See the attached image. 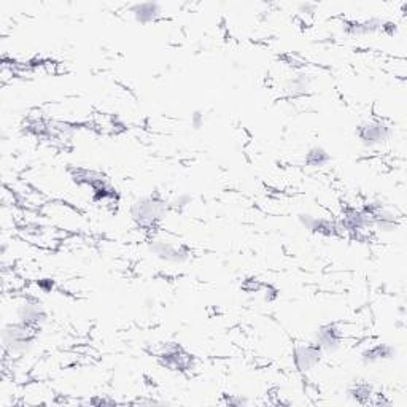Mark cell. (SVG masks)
<instances>
[{"mask_svg":"<svg viewBox=\"0 0 407 407\" xmlns=\"http://www.w3.org/2000/svg\"><path fill=\"white\" fill-rule=\"evenodd\" d=\"M169 202L155 191L148 196H142L131 206L132 220L142 229H155L164 220L169 212Z\"/></svg>","mask_w":407,"mask_h":407,"instance_id":"cell-1","label":"cell"},{"mask_svg":"<svg viewBox=\"0 0 407 407\" xmlns=\"http://www.w3.org/2000/svg\"><path fill=\"white\" fill-rule=\"evenodd\" d=\"M40 333L38 328L29 327L21 322L10 323L2 331L3 349L12 355H23L29 352Z\"/></svg>","mask_w":407,"mask_h":407,"instance_id":"cell-2","label":"cell"},{"mask_svg":"<svg viewBox=\"0 0 407 407\" xmlns=\"http://www.w3.org/2000/svg\"><path fill=\"white\" fill-rule=\"evenodd\" d=\"M146 247L156 258L172 264H183L191 258V250L185 243H175L162 237H151L146 242Z\"/></svg>","mask_w":407,"mask_h":407,"instance_id":"cell-3","label":"cell"},{"mask_svg":"<svg viewBox=\"0 0 407 407\" xmlns=\"http://www.w3.org/2000/svg\"><path fill=\"white\" fill-rule=\"evenodd\" d=\"M157 361L161 366L170 369V371H190L195 364V358L192 355L186 352L180 344L177 342H167L162 350L157 355Z\"/></svg>","mask_w":407,"mask_h":407,"instance_id":"cell-4","label":"cell"},{"mask_svg":"<svg viewBox=\"0 0 407 407\" xmlns=\"http://www.w3.org/2000/svg\"><path fill=\"white\" fill-rule=\"evenodd\" d=\"M391 135V127L384 123V121L371 120L361 123L356 127V137H358L361 144L368 148H374V146L384 145Z\"/></svg>","mask_w":407,"mask_h":407,"instance_id":"cell-5","label":"cell"},{"mask_svg":"<svg viewBox=\"0 0 407 407\" xmlns=\"http://www.w3.org/2000/svg\"><path fill=\"white\" fill-rule=\"evenodd\" d=\"M342 331L338 328V324L327 323L322 324L314 336V344L322 350L323 353H333L342 345Z\"/></svg>","mask_w":407,"mask_h":407,"instance_id":"cell-6","label":"cell"},{"mask_svg":"<svg viewBox=\"0 0 407 407\" xmlns=\"http://www.w3.org/2000/svg\"><path fill=\"white\" fill-rule=\"evenodd\" d=\"M323 352L314 342L296 345L293 350V363L299 373H309L322 361Z\"/></svg>","mask_w":407,"mask_h":407,"instance_id":"cell-7","label":"cell"},{"mask_svg":"<svg viewBox=\"0 0 407 407\" xmlns=\"http://www.w3.org/2000/svg\"><path fill=\"white\" fill-rule=\"evenodd\" d=\"M16 317H18V322L38 329L42 328V324L45 322H47V312H45L42 305L37 302H24L19 305Z\"/></svg>","mask_w":407,"mask_h":407,"instance_id":"cell-8","label":"cell"},{"mask_svg":"<svg viewBox=\"0 0 407 407\" xmlns=\"http://www.w3.org/2000/svg\"><path fill=\"white\" fill-rule=\"evenodd\" d=\"M396 356V349L390 344H377L374 347H369L364 350L363 355H361V361L364 364H375L380 363V361L391 360Z\"/></svg>","mask_w":407,"mask_h":407,"instance_id":"cell-9","label":"cell"},{"mask_svg":"<svg viewBox=\"0 0 407 407\" xmlns=\"http://www.w3.org/2000/svg\"><path fill=\"white\" fill-rule=\"evenodd\" d=\"M131 13L137 23L148 24V23L156 21V19L160 18L161 7L157 3H153V2L135 3V5H132Z\"/></svg>","mask_w":407,"mask_h":407,"instance_id":"cell-10","label":"cell"},{"mask_svg":"<svg viewBox=\"0 0 407 407\" xmlns=\"http://www.w3.org/2000/svg\"><path fill=\"white\" fill-rule=\"evenodd\" d=\"M310 83H312L310 75L301 72L287 81V85H285V93H287L288 98H301V96H305L309 93Z\"/></svg>","mask_w":407,"mask_h":407,"instance_id":"cell-11","label":"cell"},{"mask_svg":"<svg viewBox=\"0 0 407 407\" xmlns=\"http://www.w3.org/2000/svg\"><path fill=\"white\" fill-rule=\"evenodd\" d=\"M374 390L369 384H364V382H360V384H355L353 386L349 388V398L353 399L355 403L358 404H369L373 403Z\"/></svg>","mask_w":407,"mask_h":407,"instance_id":"cell-12","label":"cell"},{"mask_svg":"<svg viewBox=\"0 0 407 407\" xmlns=\"http://www.w3.org/2000/svg\"><path fill=\"white\" fill-rule=\"evenodd\" d=\"M331 162V155L323 146H312L305 153V164L309 167H324Z\"/></svg>","mask_w":407,"mask_h":407,"instance_id":"cell-13","label":"cell"},{"mask_svg":"<svg viewBox=\"0 0 407 407\" xmlns=\"http://www.w3.org/2000/svg\"><path fill=\"white\" fill-rule=\"evenodd\" d=\"M190 196H180V197H177L175 201H172L169 206H170V208H175V210H180V208H183V207H186L188 204H190Z\"/></svg>","mask_w":407,"mask_h":407,"instance_id":"cell-14","label":"cell"},{"mask_svg":"<svg viewBox=\"0 0 407 407\" xmlns=\"http://www.w3.org/2000/svg\"><path fill=\"white\" fill-rule=\"evenodd\" d=\"M226 404H229V406H245V404H248V399L236 398V396H229V398L226 399Z\"/></svg>","mask_w":407,"mask_h":407,"instance_id":"cell-15","label":"cell"}]
</instances>
